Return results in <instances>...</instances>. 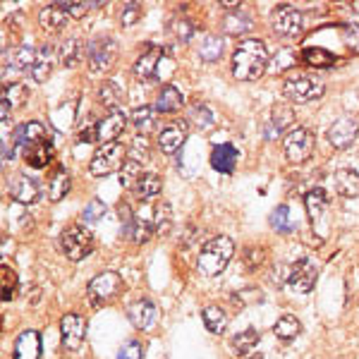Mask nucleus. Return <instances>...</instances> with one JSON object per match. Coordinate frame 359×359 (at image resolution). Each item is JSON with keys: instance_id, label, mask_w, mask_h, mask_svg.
I'll use <instances>...</instances> for the list:
<instances>
[{"instance_id": "obj_14", "label": "nucleus", "mask_w": 359, "mask_h": 359, "mask_svg": "<svg viewBox=\"0 0 359 359\" xmlns=\"http://www.w3.org/2000/svg\"><path fill=\"white\" fill-rule=\"evenodd\" d=\"M43 139H46V127L41 123H36V120H32V123L20 125L13 132V147H15V151L25 154L29 147L43 142Z\"/></svg>"}, {"instance_id": "obj_11", "label": "nucleus", "mask_w": 359, "mask_h": 359, "mask_svg": "<svg viewBox=\"0 0 359 359\" xmlns=\"http://www.w3.org/2000/svg\"><path fill=\"white\" fill-rule=\"evenodd\" d=\"M302 27V13H297L292 5H280L273 10V29L280 36H297Z\"/></svg>"}, {"instance_id": "obj_4", "label": "nucleus", "mask_w": 359, "mask_h": 359, "mask_svg": "<svg viewBox=\"0 0 359 359\" xmlns=\"http://www.w3.org/2000/svg\"><path fill=\"white\" fill-rule=\"evenodd\" d=\"M326 91V84L321 82L314 74H290L283 84V94L290 98L292 103H311L318 101Z\"/></svg>"}, {"instance_id": "obj_2", "label": "nucleus", "mask_w": 359, "mask_h": 359, "mask_svg": "<svg viewBox=\"0 0 359 359\" xmlns=\"http://www.w3.org/2000/svg\"><path fill=\"white\" fill-rule=\"evenodd\" d=\"M235 254V242L228 235H216L201 247L196 266H199V273H204L208 278H216L225 271V266L230 264Z\"/></svg>"}, {"instance_id": "obj_34", "label": "nucleus", "mask_w": 359, "mask_h": 359, "mask_svg": "<svg viewBox=\"0 0 359 359\" xmlns=\"http://www.w3.org/2000/svg\"><path fill=\"white\" fill-rule=\"evenodd\" d=\"M201 316H204V323L211 333H223L225 326H228V316H225V311L216 304H208L206 309L201 311Z\"/></svg>"}, {"instance_id": "obj_9", "label": "nucleus", "mask_w": 359, "mask_h": 359, "mask_svg": "<svg viewBox=\"0 0 359 359\" xmlns=\"http://www.w3.org/2000/svg\"><path fill=\"white\" fill-rule=\"evenodd\" d=\"M316 280H318V269L311 259H299V262H294L290 266V271H287V285H290V290L299 294L314 290Z\"/></svg>"}, {"instance_id": "obj_30", "label": "nucleus", "mask_w": 359, "mask_h": 359, "mask_svg": "<svg viewBox=\"0 0 359 359\" xmlns=\"http://www.w3.org/2000/svg\"><path fill=\"white\" fill-rule=\"evenodd\" d=\"M69 172L65 170V168H55V172L50 175L48 180V196H50V201H60V199H65V194L69 192Z\"/></svg>"}, {"instance_id": "obj_43", "label": "nucleus", "mask_w": 359, "mask_h": 359, "mask_svg": "<svg viewBox=\"0 0 359 359\" xmlns=\"http://www.w3.org/2000/svg\"><path fill=\"white\" fill-rule=\"evenodd\" d=\"M103 216H106V204H103L101 199H91L82 211V223H86V225L98 223Z\"/></svg>"}, {"instance_id": "obj_10", "label": "nucleus", "mask_w": 359, "mask_h": 359, "mask_svg": "<svg viewBox=\"0 0 359 359\" xmlns=\"http://www.w3.org/2000/svg\"><path fill=\"white\" fill-rule=\"evenodd\" d=\"M127 127V115L120 111H108L106 115H103L101 120L96 123V135H98V142L103 144H113L118 142V137L125 132Z\"/></svg>"}, {"instance_id": "obj_44", "label": "nucleus", "mask_w": 359, "mask_h": 359, "mask_svg": "<svg viewBox=\"0 0 359 359\" xmlns=\"http://www.w3.org/2000/svg\"><path fill=\"white\" fill-rule=\"evenodd\" d=\"M0 278H3V302H10L17 290V273L10 266H3L0 269Z\"/></svg>"}, {"instance_id": "obj_21", "label": "nucleus", "mask_w": 359, "mask_h": 359, "mask_svg": "<svg viewBox=\"0 0 359 359\" xmlns=\"http://www.w3.org/2000/svg\"><path fill=\"white\" fill-rule=\"evenodd\" d=\"M41 357V335L36 331H25L15 343V359H39Z\"/></svg>"}, {"instance_id": "obj_35", "label": "nucleus", "mask_w": 359, "mask_h": 359, "mask_svg": "<svg viewBox=\"0 0 359 359\" xmlns=\"http://www.w3.org/2000/svg\"><path fill=\"white\" fill-rule=\"evenodd\" d=\"M273 333L278 335L280 340H294L299 333H302V323L297 321L294 316H280L276 321V326H273Z\"/></svg>"}, {"instance_id": "obj_32", "label": "nucleus", "mask_w": 359, "mask_h": 359, "mask_svg": "<svg viewBox=\"0 0 359 359\" xmlns=\"http://www.w3.org/2000/svg\"><path fill=\"white\" fill-rule=\"evenodd\" d=\"M123 96H125L123 86L115 82V79H106L101 84V89H98V101L106 108H111V111H118V103L123 101Z\"/></svg>"}, {"instance_id": "obj_36", "label": "nucleus", "mask_w": 359, "mask_h": 359, "mask_svg": "<svg viewBox=\"0 0 359 359\" xmlns=\"http://www.w3.org/2000/svg\"><path fill=\"white\" fill-rule=\"evenodd\" d=\"M132 125L137 127L139 137L142 135H149V132L156 127V113L154 108L144 106V108H137V111H132Z\"/></svg>"}, {"instance_id": "obj_22", "label": "nucleus", "mask_w": 359, "mask_h": 359, "mask_svg": "<svg viewBox=\"0 0 359 359\" xmlns=\"http://www.w3.org/2000/svg\"><path fill=\"white\" fill-rule=\"evenodd\" d=\"M29 72H32L34 82H39V84L48 82L50 72H53V48H50V46H41V48L36 50V57H34V65Z\"/></svg>"}, {"instance_id": "obj_37", "label": "nucleus", "mask_w": 359, "mask_h": 359, "mask_svg": "<svg viewBox=\"0 0 359 359\" xmlns=\"http://www.w3.org/2000/svg\"><path fill=\"white\" fill-rule=\"evenodd\" d=\"M302 60L311 67H331L335 62V55L326 48H304Z\"/></svg>"}, {"instance_id": "obj_13", "label": "nucleus", "mask_w": 359, "mask_h": 359, "mask_svg": "<svg viewBox=\"0 0 359 359\" xmlns=\"http://www.w3.org/2000/svg\"><path fill=\"white\" fill-rule=\"evenodd\" d=\"M359 137V125L352 118H340L328 127V142L335 149H347L357 142Z\"/></svg>"}, {"instance_id": "obj_42", "label": "nucleus", "mask_w": 359, "mask_h": 359, "mask_svg": "<svg viewBox=\"0 0 359 359\" xmlns=\"http://www.w3.org/2000/svg\"><path fill=\"white\" fill-rule=\"evenodd\" d=\"M3 98L10 103L13 108H22L27 103V98H29V89L25 84H10V89L5 86V91H3Z\"/></svg>"}, {"instance_id": "obj_38", "label": "nucleus", "mask_w": 359, "mask_h": 359, "mask_svg": "<svg viewBox=\"0 0 359 359\" xmlns=\"http://www.w3.org/2000/svg\"><path fill=\"white\" fill-rule=\"evenodd\" d=\"M154 230H156V235H168L172 230V213L168 204L154 206Z\"/></svg>"}, {"instance_id": "obj_16", "label": "nucleus", "mask_w": 359, "mask_h": 359, "mask_svg": "<svg viewBox=\"0 0 359 359\" xmlns=\"http://www.w3.org/2000/svg\"><path fill=\"white\" fill-rule=\"evenodd\" d=\"M161 57H163V48H158V46H154V48H149L147 53H142L137 57L135 74H137L139 82H151V79H156Z\"/></svg>"}, {"instance_id": "obj_51", "label": "nucleus", "mask_w": 359, "mask_h": 359, "mask_svg": "<svg viewBox=\"0 0 359 359\" xmlns=\"http://www.w3.org/2000/svg\"><path fill=\"white\" fill-rule=\"evenodd\" d=\"M221 5L225 10H240V3H237V0H223Z\"/></svg>"}, {"instance_id": "obj_8", "label": "nucleus", "mask_w": 359, "mask_h": 359, "mask_svg": "<svg viewBox=\"0 0 359 359\" xmlns=\"http://www.w3.org/2000/svg\"><path fill=\"white\" fill-rule=\"evenodd\" d=\"M118 57V41L113 36H98L86 48V60H89L91 72H106L113 67Z\"/></svg>"}, {"instance_id": "obj_41", "label": "nucleus", "mask_w": 359, "mask_h": 359, "mask_svg": "<svg viewBox=\"0 0 359 359\" xmlns=\"http://www.w3.org/2000/svg\"><path fill=\"white\" fill-rule=\"evenodd\" d=\"M199 55L206 62H216L223 55V41L218 36H204L199 43Z\"/></svg>"}, {"instance_id": "obj_7", "label": "nucleus", "mask_w": 359, "mask_h": 359, "mask_svg": "<svg viewBox=\"0 0 359 359\" xmlns=\"http://www.w3.org/2000/svg\"><path fill=\"white\" fill-rule=\"evenodd\" d=\"M125 290V283L120 273L115 271H106V273H98L94 280L89 283V299L91 304H111L113 299L120 297V292Z\"/></svg>"}, {"instance_id": "obj_20", "label": "nucleus", "mask_w": 359, "mask_h": 359, "mask_svg": "<svg viewBox=\"0 0 359 359\" xmlns=\"http://www.w3.org/2000/svg\"><path fill=\"white\" fill-rule=\"evenodd\" d=\"M69 13L65 10V3H53L48 5V8L41 10V15H39V22H41L43 29H48V32H57V29H62L65 25H69Z\"/></svg>"}, {"instance_id": "obj_25", "label": "nucleus", "mask_w": 359, "mask_h": 359, "mask_svg": "<svg viewBox=\"0 0 359 359\" xmlns=\"http://www.w3.org/2000/svg\"><path fill=\"white\" fill-rule=\"evenodd\" d=\"M184 98L180 94V89H175L172 84H165L163 89L156 96V111L158 113H177L182 108Z\"/></svg>"}, {"instance_id": "obj_40", "label": "nucleus", "mask_w": 359, "mask_h": 359, "mask_svg": "<svg viewBox=\"0 0 359 359\" xmlns=\"http://www.w3.org/2000/svg\"><path fill=\"white\" fill-rule=\"evenodd\" d=\"M142 175H144V165L135 158H127V163L123 165V170H120V184L135 189Z\"/></svg>"}, {"instance_id": "obj_27", "label": "nucleus", "mask_w": 359, "mask_h": 359, "mask_svg": "<svg viewBox=\"0 0 359 359\" xmlns=\"http://www.w3.org/2000/svg\"><path fill=\"white\" fill-rule=\"evenodd\" d=\"M252 27H254L252 17H249L247 13H242V10L228 13L223 20V29H225V34H230V36H242V34H247Z\"/></svg>"}, {"instance_id": "obj_23", "label": "nucleus", "mask_w": 359, "mask_h": 359, "mask_svg": "<svg viewBox=\"0 0 359 359\" xmlns=\"http://www.w3.org/2000/svg\"><path fill=\"white\" fill-rule=\"evenodd\" d=\"M333 182L335 192L345 196V199H357L359 196V172L352 170V168H343V170L335 172Z\"/></svg>"}, {"instance_id": "obj_47", "label": "nucleus", "mask_w": 359, "mask_h": 359, "mask_svg": "<svg viewBox=\"0 0 359 359\" xmlns=\"http://www.w3.org/2000/svg\"><path fill=\"white\" fill-rule=\"evenodd\" d=\"M172 32H175V36L180 41H189L194 34V25L189 20H177L175 25H172Z\"/></svg>"}, {"instance_id": "obj_26", "label": "nucleus", "mask_w": 359, "mask_h": 359, "mask_svg": "<svg viewBox=\"0 0 359 359\" xmlns=\"http://www.w3.org/2000/svg\"><path fill=\"white\" fill-rule=\"evenodd\" d=\"M50 158H53V144L48 139L34 144V147H29L25 151V161L29 168H46L50 163Z\"/></svg>"}, {"instance_id": "obj_3", "label": "nucleus", "mask_w": 359, "mask_h": 359, "mask_svg": "<svg viewBox=\"0 0 359 359\" xmlns=\"http://www.w3.org/2000/svg\"><path fill=\"white\" fill-rule=\"evenodd\" d=\"M94 245H96L94 233L86 230L84 225H69L60 235V252L65 254L69 262H82V259H86L94 252Z\"/></svg>"}, {"instance_id": "obj_46", "label": "nucleus", "mask_w": 359, "mask_h": 359, "mask_svg": "<svg viewBox=\"0 0 359 359\" xmlns=\"http://www.w3.org/2000/svg\"><path fill=\"white\" fill-rule=\"evenodd\" d=\"M139 17H142V5H139V3H127L125 10H123V27L137 25Z\"/></svg>"}, {"instance_id": "obj_28", "label": "nucleus", "mask_w": 359, "mask_h": 359, "mask_svg": "<svg viewBox=\"0 0 359 359\" xmlns=\"http://www.w3.org/2000/svg\"><path fill=\"white\" fill-rule=\"evenodd\" d=\"M161 189H163V180L156 175V172H144V175L139 177L135 192L142 196L144 201H151L161 194Z\"/></svg>"}, {"instance_id": "obj_31", "label": "nucleus", "mask_w": 359, "mask_h": 359, "mask_svg": "<svg viewBox=\"0 0 359 359\" xmlns=\"http://www.w3.org/2000/svg\"><path fill=\"white\" fill-rule=\"evenodd\" d=\"M82 55H84V43L79 41L77 36L65 39V41H62V46H60V62L65 67H77L79 60H82Z\"/></svg>"}, {"instance_id": "obj_6", "label": "nucleus", "mask_w": 359, "mask_h": 359, "mask_svg": "<svg viewBox=\"0 0 359 359\" xmlns=\"http://www.w3.org/2000/svg\"><path fill=\"white\" fill-rule=\"evenodd\" d=\"M314 147L316 139L304 127H294L283 139V149H285V156L290 163H306L311 158V154H314Z\"/></svg>"}, {"instance_id": "obj_45", "label": "nucleus", "mask_w": 359, "mask_h": 359, "mask_svg": "<svg viewBox=\"0 0 359 359\" xmlns=\"http://www.w3.org/2000/svg\"><path fill=\"white\" fill-rule=\"evenodd\" d=\"M273 130L280 135L283 130H285L287 125L292 123V108L290 106H283V103H278V106H273Z\"/></svg>"}, {"instance_id": "obj_49", "label": "nucleus", "mask_w": 359, "mask_h": 359, "mask_svg": "<svg viewBox=\"0 0 359 359\" xmlns=\"http://www.w3.org/2000/svg\"><path fill=\"white\" fill-rule=\"evenodd\" d=\"M65 10L69 13V17H72V20H79V17H84L86 13H89L91 10V5L89 3H65Z\"/></svg>"}, {"instance_id": "obj_24", "label": "nucleus", "mask_w": 359, "mask_h": 359, "mask_svg": "<svg viewBox=\"0 0 359 359\" xmlns=\"http://www.w3.org/2000/svg\"><path fill=\"white\" fill-rule=\"evenodd\" d=\"M34 53L29 46H20V48H15L13 53H5V60H3V72H8V67L13 69V72H25V69H32L34 65Z\"/></svg>"}, {"instance_id": "obj_12", "label": "nucleus", "mask_w": 359, "mask_h": 359, "mask_svg": "<svg viewBox=\"0 0 359 359\" xmlns=\"http://www.w3.org/2000/svg\"><path fill=\"white\" fill-rule=\"evenodd\" d=\"M60 335H62V345H65L67 350H79L86 335L84 318L79 314H65L60 321Z\"/></svg>"}, {"instance_id": "obj_33", "label": "nucleus", "mask_w": 359, "mask_h": 359, "mask_svg": "<svg viewBox=\"0 0 359 359\" xmlns=\"http://www.w3.org/2000/svg\"><path fill=\"white\" fill-rule=\"evenodd\" d=\"M304 206H306V213H309L311 221H321L323 211H326L328 206V196L323 189H311V192H306L304 196Z\"/></svg>"}, {"instance_id": "obj_1", "label": "nucleus", "mask_w": 359, "mask_h": 359, "mask_svg": "<svg viewBox=\"0 0 359 359\" xmlns=\"http://www.w3.org/2000/svg\"><path fill=\"white\" fill-rule=\"evenodd\" d=\"M269 50L262 39H245L233 53V74L240 82H254L266 72Z\"/></svg>"}, {"instance_id": "obj_48", "label": "nucleus", "mask_w": 359, "mask_h": 359, "mask_svg": "<svg viewBox=\"0 0 359 359\" xmlns=\"http://www.w3.org/2000/svg\"><path fill=\"white\" fill-rule=\"evenodd\" d=\"M118 359H144V347L137 343V340H130L127 345H123Z\"/></svg>"}, {"instance_id": "obj_5", "label": "nucleus", "mask_w": 359, "mask_h": 359, "mask_svg": "<svg viewBox=\"0 0 359 359\" xmlns=\"http://www.w3.org/2000/svg\"><path fill=\"white\" fill-rule=\"evenodd\" d=\"M125 163H127L125 144H120V142L103 144V147L96 149L94 158H91L89 172L94 177H106V175H111V172H120Z\"/></svg>"}, {"instance_id": "obj_29", "label": "nucleus", "mask_w": 359, "mask_h": 359, "mask_svg": "<svg viewBox=\"0 0 359 359\" xmlns=\"http://www.w3.org/2000/svg\"><path fill=\"white\" fill-rule=\"evenodd\" d=\"M257 345H259V331L257 328H245V331H240L233 338V350L237 352L240 357H249L254 350H257Z\"/></svg>"}, {"instance_id": "obj_50", "label": "nucleus", "mask_w": 359, "mask_h": 359, "mask_svg": "<svg viewBox=\"0 0 359 359\" xmlns=\"http://www.w3.org/2000/svg\"><path fill=\"white\" fill-rule=\"evenodd\" d=\"M247 262H249V266L262 264L264 262V249H247Z\"/></svg>"}, {"instance_id": "obj_18", "label": "nucleus", "mask_w": 359, "mask_h": 359, "mask_svg": "<svg viewBox=\"0 0 359 359\" xmlns=\"http://www.w3.org/2000/svg\"><path fill=\"white\" fill-rule=\"evenodd\" d=\"M237 158H240V154H237V149L233 147V144H221V147H216L211 151L213 170L223 172V175H233L235 165H237Z\"/></svg>"}, {"instance_id": "obj_39", "label": "nucleus", "mask_w": 359, "mask_h": 359, "mask_svg": "<svg viewBox=\"0 0 359 359\" xmlns=\"http://www.w3.org/2000/svg\"><path fill=\"white\" fill-rule=\"evenodd\" d=\"M271 228L278 230V233H283V235H287L294 230V223L290 218V208H287L285 204L273 208V213H271Z\"/></svg>"}, {"instance_id": "obj_17", "label": "nucleus", "mask_w": 359, "mask_h": 359, "mask_svg": "<svg viewBox=\"0 0 359 359\" xmlns=\"http://www.w3.org/2000/svg\"><path fill=\"white\" fill-rule=\"evenodd\" d=\"M39 194H41L39 192V184L29 175H17L10 182V196L17 204H34V201H39Z\"/></svg>"}, {"instance_id": "obj_52", "label": "nucleus", "mask_w": 359, "mask_h": 359, "mask_svg": "<svg viewBox=\"0 0 359 359\" xmlns=\"http://www.w3.org/2000/svg\"><path fill=\"white\" fill-rule=\"evenodd\" d=\"M247 359H266V357H262V355H252V357H247Z\"/></svg>"}, {"instance_id": "obj_19", "label": "nucleus", "mask_w": 359, "mask_h": 359, "mask_svg": "<svg viewBox=\"0 0 359 359\" xmlns=\"http://www.w3.org/2000/svg\"><path fill=\"white\" fill-rule=\"evenodd\" d=\"M127 316L135 323L139 331H149L156 321V306L149 299H139V302H132L130 309H127Z\"/></svg>"}, {"instance_id": "obj_15", "label": "nucleus", "mask_w": 359, "mask_h": 359, "mask_svg": "<svg viewBox=\"0 0 359 359\" xmlns=\"http://www.w3.org/2000/svg\"><path fill=\"white\" fill-rule=\"evenodd\" d=\"M184 142H187V123L165 125L158 132V149L163 154H175L180 147H184Z\"/></svg>"}]
</instances>
